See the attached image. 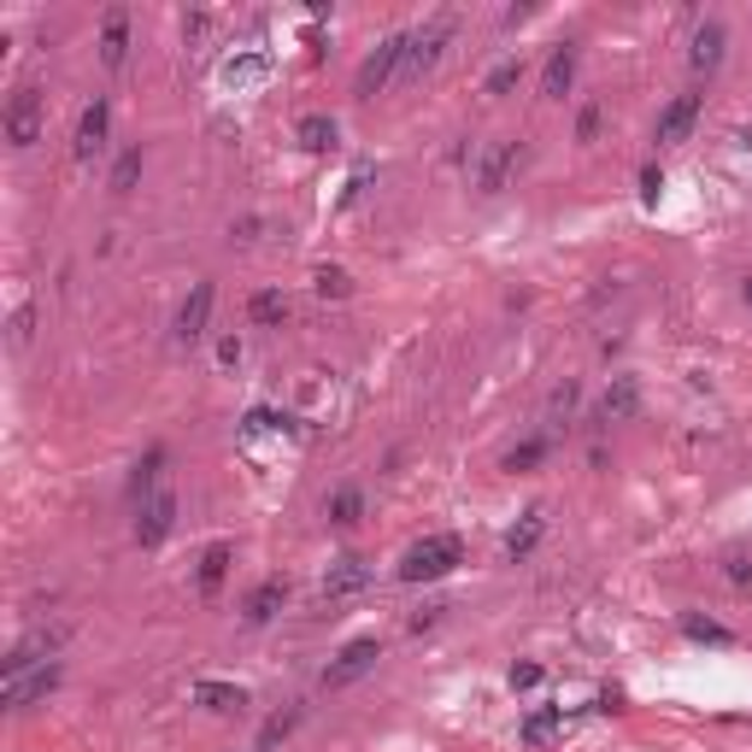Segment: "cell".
<instances>
[{"instance_id":"4316f807","label":"cell","mask_w":752,"mask_h":752,"mask_svg":"<svg viewBox=\"0 0 752 752\" xmlns=\"http://www.w3.org/2000/svg\"><path fill=\"white\" fill-rule=\"evenodd\" d=\"M7 341H12V353H24L30 341H36V306L19 301L12 306V324H7Z\"/></svg>"},{"instance_id":"484cf974","label":"cell","mask_w":752,"mask_h":752,"mask_svg":"<svg viewBox=\"0 0 752 752\" xmlns=\"http://www.w3.org/2000/svg\"><path fill=\"white\" fill-rule=\"evenodd\" d=\"M682 635H688V641H705V647H735V635L724 630V623H712V618H694V611H688V618H682Z\"/></svg>"},{"instance_id":"ffe728a7","label":"cell","mask_w":752,"mask_h":752,"mask_svg":"<svg viewBox=\"0 0 752 752\" xmlns=\"http://www.w3.org/2000/svg\"><path fill=\"white\" fill-rule=\"evenodd\" d=\"M571 83H576V47L564 42V47H553V59H547V71H541V94L547 101H564Z\"/></svg>"},{"instance_id":"603a6c76","label":"cell","mask_w":752,"mask_h":752,"mask_svg":"<svg viewBox=\"0 0 752 752\" xmlns=\"http://www.w3.org/2000/svg\"><path fill=\"white\" fill-rule=\"evenodd\" d=\"M541 536H547V512H541V506H529V512H524V524H517L512 536H506V559H529Z\"/></svg>"},{"instance_id":"30bf717a","label":"cell","mask_w":752,"mask_h":752,"mask_svg":"<svg viewBox=\"0 0 752 752\" xmlns=\"http://www.w3.org/2000/svg\"><path fill=\"white\" fill-rule=\"evenodd\" d=\"M59 677H66V665L59 658H47V665H36V670H24V677H7V712H30L36 700H47L59 688Z\"/></svg>"},{"instance_id":"4dcf8cb0","label":"cell","mask_w":752,"mask_h":752,"mask_svg":"<svg viewBox=\"0 0 752 752\" xmlns=\"http://www.w3.org/2000/svg\"><path fill=\"white\" fill-rule=\"evenodd\" d=\"M312 289H318L324 301H348V271H336V265H324V271L312 277Z\"/></svg>"},{"instance_id":"ba28073f","label":"cell","mask_w":752,"mask_h":752,"mask_svg":"<svg viewBox=\"0 0 752 752\" xmlns=\"http://www.w3.org/2000/svg\"><path fill=\"white\" fill-rule=\"evenodd\" d=\"M517 165H524V148H517V141H489V148L477 153V165H470V183H477L482 195H500Z\"/></svg>"},{"instance_id":"ab89813d","label":"cell","mask_w":752,"mask_h":752,"mask_svg":"<svg viewBox=\"0 0 752 752\" xmlns=\"http://www.w3.org/2000/svg\"><path fill=\"white\" fill-rule=\"evenodd\" d=\"M741 301H747V306H752V271H747V277H741Z\"/></svg>"},{"instance_id":"f1b7e54d","label":"cell","mask_w":752,"mask_h":752,"mask_svg":"<svg viewBox=\"0 0 752 752\" xmlns=\"http://www.w3.org/2000/svg\"><path fill=\"white\" fill-rule=\"evenodd\" d=\"M136 177H141V148H124L118 165H113V195H130Z\"/></svg>"},{"instance_id":"74e56055","label":"cell","mask_w":752,"mask_h":752,"mask_svg":"<svg viewBox=\"0 0 752 752\" xmlns=\"http://www.w3.org/2000/svg\"><path fill=\"white\" fill-rule=\"evenodd\" d=\"M512 688H541V665H512Z\"/></svg>"},{"instance_id":"d6986e66","label":"cell","mask_w":752,"mask_h":752,"mask_svg":"<svg viewBox=\"0 0 752 752\" xmlns=\"http://www.w3.org/2000/svg\"><path fill=\"white\" fill-rule=\"evenodd\" d=\"M230 564H235V547L230 541H212L207 553H200V564H195V588L200 594H218V588H224V576H230Z\"/></svg>"},{"instance_id":"836d02e7","label":"cell","mask_w":752,"mask_h":752,"mask_svg":"<svg viewBox=\"0 0 752 752\" xmlns=\"http://www.w3.org/2000/svg\"><path fill=\"white\" fill-rule=\"evenodd\" d=\"M724 576H729L735 588H752V559H747V553H729V559H724Z\"/></svg>"},{"instance_id":"d6a6232c","label":"cell","mask_w":752,"mask_h":752,"mask_svg":"<svg viewBox=\"0 0 752 752\" xmlns=\"http://www.w3.org/2000/svg\"><path fill=\"white\" fill-rule=\"evenodd\" d=\"M576 400H583V395H576V383L553 388V400H547V418H571V412H576Z\"/></svg>"},{"instance_id":"9c48e42d","label":"cell","mask_w":752,"mask_h":752,"mask_svg":"<svg viewBox=\"0 0 752 752\" xmlns=\"http://www.w3.org/2000/svg\"><path fill=\"white\" fill-rule=\"evenodd\" d=\"M177 494L160 489V494H148V500H136V547H160L171 529H177Z\"/></svg>"},{"instance_id":"e575fe53","label":"cell","mask_w":752,"mask_h":752,"mask_svg":"<svg viewBox=\"0 0 752 752\" xmlns=\"http://www.w3.org/2000/svg\"><path fill=\"white\" fill-rule=\"evenodd\" d=\"M594 136H600V106H583V113H576V141H594Z\"/></svg>"},{"instance_id":"8d00e7d4","label":"cell","mask_w":752,"mask_h":752,"mask_svg":"<svg viewBox=\"0 0 752 752\" xmlns=\"http://www.w3.org/2000/svg\"><path fill=\"white\" fill-rule=\"evenodd\" d=\"M658 188H665V177L647 165V171H641V200H647V207H658Z\"/></svg>"},{"instance_id":"52a82bcc","label":"cell","mask_w":752,"mask_h":752,"mask_svg":"<svg viewBox=\"0 0 752 752\" xmlns=\"http://www.w3.org/2000/svg\"><path fill=\"white\" fill-rule=\"evenodd\" d=\"M277 71V59L265 54V47H235V54L218 66V83H224L230 94H247V89H265Z\"/></svg>"},{"instance_id":"3957f363","label":"cell","mask_w":752,"mask_h":752,"mask_svg":"<svg viewBox=\"0 0 752 752\" xmlns=\"http://www.w3.org/2000/svg\"><path fill=\"white\" fill-rule=\"evenodd\" d=\"M406 47H412V30H395V36H383V47L359 66V101H376L388 83H400V66H406Z\"/></svg>"},{"instance_id":"7c38bea8","label":"cell","mask_w":752,"mask_h":752,"mask_svg":"<svg viewBox=\"0 0 752 752\" xmlns=\"http://www.w3.org/2000/svg\"><path fill=\"white\" fill-rule=\"evenodd\" d=\"M212 301H218V294H212V282H195V289H188V301L177 306V324H171V329H177V341H183V348L207 341V329H212Z\"/></svg>"},{"instance_id":"7402d4cb","label":"cell","mask_w":752,"mask_h":752,"mask_svg":"<svg viewBox=\"0 0 752 752\" xmlns=\"http://www.w3.org/2000/svg\"><path fill=\"white\" fill-rule=\"evenodd\" d=\"M336 118H329V113H306L301 124H294V141H301V148L306 153H329V148H336Z\"/></svg>"},{"instance_id":"5bb4252c","label":"cell","mask_w":752,"mask_h":752,"mask_svg":"<svg viewBox=\"0 0 752 752\" xmlns=\"http://www.w3.org/2000/svg\"><path fill=\"white\" fill-rule=\"evenodd\" d=\"M188 700H195L200 712H212V717L247 712V688H242V682H218V677H200L195 688H188Z\"/></svg>"},{"instance_id":"44dd1931","label":"cell","mask_w":752,"mask_h":752,"mask_svg":"<svg viewBox=\"0 0 752 752\" xmlns=\"http://www.w3.org/2000/svg\"><path fill=\"white\" fill-rule=\"evenodd\" d=\"M324 517H329L336 529H353L359 517H365V489H359V482H341V489H329Z\"/></svg>"},{"instance_id":"83f0119b","label":"cell","mask_w":752,"mask_h":752,"mask_svg":"<svg viewBox=\"0 0 752 752\" xmlns=\"http://www.w3.org/2000/svg\"><path fill=\"white\" fill-rule=\"evenodd\" d=\"M517 83H524V59H500V66L489 71V83H482V94H494V101H500V94H512Z\"/></svg>"},{"instance_id":"8992f818","label":"cell","mask_w":752,"mask_h":752,"mask_svg":"<svg viewBox=\"0 0 752 752\" xmlns=\"http://www.w3.org/2000/svg\"><path fill=\"white\" fill-rule=\"evenodd\" d=\"M106 136H113V106H106V94H94L83 106V118H77V136H71V160L77 165H94L106 153Z\"/></svg>"},{"instance_id":"5b68a950","label":"cell","mask_w":752,"mask_h":752,"mask_svg":"<svg viewBox=\"0 0 752 752\" xmlns=\"http://www.w3.org/2000/svg\"><path fill=\"white\" fill-rule=\"evenodd\" d=\"M376 658H383V641H376V635L348 641V647L324 665V688H353L359 677H371V670H376Z\"/></svg>"},{"instance_id":"6da1fadb","label":"cell","mask_w":752,"mask_h":752,"mask_svg":"<svg viewBox=\"0 0 752 752\" xmlns=\"http://www.w3.org/2000/svg\"><path fill=\"white\" fill-rule=\"evenodd\" d=\"M465 564V541L459 536H423L418 547H406V559H400V583H442V576H453Z\"/></svg>"},{"instance_id":"9a60e30c","label":"cell","mask_w":752,"mask_h":752,"mask_svg":"<svg viewBox=\"0 0 752 752\" xmlns=\"http://www.w3.org/2000/svg\"><path fill=\"white\" fill-rule=\"evenodd\" d=\"M694 124H700V94H677V101L658 113V148H677V141L694 136Z\"/></svg>"},{"instance_id":"f35d334b","label":"cell","mask_w":752,"mask_h":752,"mask_svg":"<svg viewBox=\"0 0 752 752\" xmlns=\"http://www.w3.org/2000/svg\"><path fill=\"white\" fill-rule=\"evenodd\" d=\"M218 365H242V336H224V341H218Z\"/></svg>"},{"instance_id":"cb8c5ba5","label":"cell","mask_w":752,"mask_h":752,"mask_svg":"<svg viewBox=\"0 0 752 752\" xmlns=\"http://www.w3.org/2000/svg\"><path fill=\"white\" fill-rule=\"evenodd\" d=\"M247 318H254L259 329H277L282 318H289V294H277V289H259L254 301H247Z\"/></svg>"},{"instance_id":"d590c367","label":"cell","mask_w":752,"mask_h":752,"mask_svg":"<svg viewBox=\"0 0 752 752\" xmlns=\"http://www.w3.org/2000/svg\"><path fill=\"white\" fill-rule=\"evenodd\" d=\"M207 30H212V19H207V12H188V19H183V42H207Z\"/></svg>"},{"instance_id":"277c9868","label":"cell","mask_w":752,"mask_h":752,"mask_svg":"<svg viewBox=\"0 0 752 752\" xmlns=\"http://www.w3.org/2000/svg\"><path fill=\"white\" fill-rule=\"evenodd\" d=\"M453 42V24L447 19H435V24H423V30H412V47H406V66H400V83L412 89V83H423L435 66H442V47Z\"/></svg>"},{"instance_id":"2e32d148","label":"cell","mask_w":752,"mask_h":752,"mask_svg":"<svg viewBox=\"0 0 752 752\" xmlns=\"http://www.w3.org/2000/svg\"><path fill=\"white\" fill-rule=\"evenodd\" d=\"M282 606H289V583H282V576H265V583H259L254 594H247L242 623H247V630H265V623H271Z\"/></svg>"},{"instance_id":"1f68e13d","label":"cell","mask_w":752,"mask_h":752,"mask_svg":"<svg viewBox=\"0 0 752 752\" xmlns=\"http://www.w3.org/2000/svg\"><path fill=\"white\" fill-rule=\"evenodd\" d=\"M541 459H547V442L536 435V442H524V447H512V453H506V470H536Z\"/></svg>"},{"instance_id":"d4e9b609","label":"cell","mask_w":752,"mask_h":752,"mask_svg":"<svg viewBox=\"0 0 752 752\" xmlns=\"http://www.w3.org/2000/svg\"><path fill=\"white\" fill-rule=\"evenodd\" d=\"M517 735H524V747H547V741H559V735H564V712H529Z\"/></svg>"},{"instance_id":"7a4b0ae2","label":"cell","mask_w":752,"mask_h":752,"mask_svg":"<svg viewBox=\"0 0 752 752\" xmlns=\"http://www.w3.org/2000/svg\"><path fill=\"white\" fill-rule=\"evenodd\" d=\"M47 130V101H42V89L36 83H19L7 94V113H0V136H7V148L12 153H30L42 141Z\"/></svg>"},{"instance_id":"e0dca14e","label":"cell","mask_w":752,"mask_h":752,"mask_svg":"<svg viewBox=\"0 0 752 752\" xmlns=\"http://www.w3.org/2000/svg\"><path fill=\"white\" fill-rule=\"evenodd\" d=\"M124 59H130V12L106 7V19H101V66L118 71Z\"/></svg>"},{"instance_id":"ac0fdd59","label":"cell","mask_w":752,"mask_h":752,"mask_svg":"<svg viewBox=\"0 0 752 752\" xmlns=\"http://www.w3.org/2000/svg\"><path fill=\"white\" fill-rule=\"evenodd\" d=\"M641 412V388H635V376H618V383L600 395V423H630Z\"/></svg>"},{"instance_id":"4fadbf2b","label":"cell","mask_w":752,"mask_h":752,"mask_svg":"<svg viewBox=\"0 0 752 752\" xmlns=\"http://www.w3.org/2000/svg\"><path fill=\"white\" fill-rule=\"evenodd\" d=\"M324 600H353V594H365L371 588V564L359 559V553H341V559H329V571H324Z\"/></svg>"},{"instance_id":"f546056e","label":"cell","mask_w":752,"mask_h":752,"mask_svg":"<svg viewBox=\"0 0 752 752\" xmlns=\"http://www.w3.org/2000/svg\"><path fill=\"white\" fill-rule=\"evenodd\" d=\"M160 465H165V453H160V447H153V453H148V459H141V465H136V482H130V489H136V500H148V494H160V489H153V482H160Z\"/></svg>"},{"instance_id":"8fae6325","label":"cell","mask_w":752,"mask_h":752,"mask_svg":"<svg viewBox=\"0 0 752 752\" xmlns=\"http://www.w3.org/2000/svg\"><path fill=\"white\" fill-rule=\"evenodd\" d=\"M724 59H729V30L717 24V19L694 24V36H688V71H694V77H712Z\"/></svg>"}]
</instances>
